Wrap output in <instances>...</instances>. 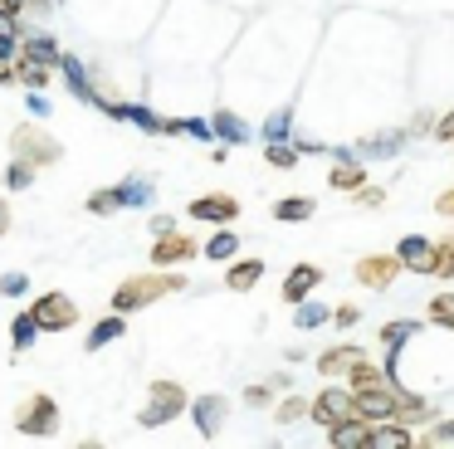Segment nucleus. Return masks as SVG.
Masks as SVG:
<instances>
[{"label":"nucleus","instance_id":"obj_25","mask_svg":"<svg viewBox=\"0 0 454 449\" xmlns=\"http://www.w3.org/2000/svg\"><path fill=\"white\" fill-rule=\"evenodd\" d=\"M362 181H366V166L352 161V156H342V161L327 171V185H333V191H356Z\"/></svg>","mask_w":454,"mask_h":449},{"label":"nucleus","instance_id":"obj_39","mask_svg":"<svg viewBox=\"0 0 454 449\" xmlns=\"http://www.w3.org/2000/svg\"><path fill=\"white\" fill-rule=\"evenodd\" d=\"M308 415V400L303 396H288L284 406H278V425H294V420H303Z\"/></svg>","mask_w":454,"mask_h":449},{"label":"nucleus","instance_id":"obj_9","mask_svg":"<svg viewBox=\"0 0 454 449\" xmlns=\"http://www.w3.org/2000/svg\"><path fill=\"white\" fill-rule=\"evenodd\" d=\"M395 273H405L395 254H362V259H356V269H352V279L362 283V288L381 293V288H391V283H395Z\"/></svg>","mask_w":454,"mask_h":449},{"label":"nucleus","instance_id":"obj_35","mask_svg":"<svg viewBox=\"0 0 454 449\" xmlns=\"http://www.w3.org/2000/svg\"><path fill=\"white\" fill-rule=\"evenodd\" d=\"M425 312H430L434 327H450V332H454V293H440V298H430V308H425Z\"/></svg>","mask_w":454,"mask_h":449},{"label":"nucleus","instance_id":"obj_21","mask_svg":"<svg viewBox=\"0 0 454 449\" xmlns=\"http://www.w3.org/2000/svg\"><path fill=\"white\" fill-rule=\"evenodd\" d=\"M113 191H118V210H142V205H147L152 195H157L147 176H128V181H118Z\"/></svg>","mask_w":454,"mask_h":449},{"label":"nucleus","instance_id":"obj_42","mask_svg":"<svg viewBox=\"0 0 454 449\" xmlns=\"http://www.w3.org/2000/svg\"><path fill=\"white\" fill-rule=\"evenodd\" d=\"M269 400H274V386H269V381H254V386H245V406L264 410Z\"/></svg>","mask_w":454,"mask_h":449},{"label":"nucleus","instance_id":"obj_40","mask_svg":"<svg viewBox=\"0 0 454 449\" xmlns=\"http://www.w3.org/2000/svg\"><path fill=\"white\" fill-rule=\"evenodd\" d=\"M352 201L362 205V210H376V205L386 201V191H381V185H366V181H362V185H356V191H352Z\"/></svg>","mask_w":454,"mask_h":449},{"label":"nucleus","instance_id":"obj_17","mask_svg":"<svg viewBox=\"0 0 454 449\" xmlns=\"http://www.w3.org/2000/svg\"><path fill=\"white\" fill-rule=\"evenodd\" d=\"M20 54H25V59H40V64L54 68L64 49H59V39H54L50 29H25V35H20Z\"/></svg>","mask_w":454,"mask_h":449},{"label":"nucleus","instance_id":"obj_31","mask_svg":"<svg viewBox=\"0 0 454 449\" xmlns=\"http://www.w3.org/2000/svg\"><path fill=\"white\" fill-rule=\"evenodd\" d=\"M430 279H454V234H444L440 244H434V259H430Z\"/></svg>","mask_w":454,"mask_h":449},{"label":"nucleus","instance_id":"obj_14","mask_svg":"<svg viewBox=\"0 0 454 449\" xmlns=\"http://www.w3.org/2000/svg\"><path fill=\"white\" fill-rule=\"evenodd\" d=\"M415 445V425L405 420H376L372 435H366V449H411Z\"/></svg>","mask_w":454,"mask_h":449},{"label":"nucleus","instance_id":"obj_45","mask_svg":"<svg viewBox=\"0 0 454 449\" xmlns=\"http://www.w3.org/2000/svg\"><path fill=\"white\" fill-rule=\"evenodd\" d=\"M434 142H454V107L434 122Z\"/></svg>","mask_w":454,"mask_h":449},{"label":"nucleus","instance_id":"obj_13","mask_svg":"<svg viewBox=\"0 0 454 449\" xmlns=\"http://www.w3.org/2000/svg\"><path fill=\"white\" fill-rule=\"evenodd\" d=\"M327 279V273L323 269H317V264H294V269H288V279H284V288H278V293H284V303H288V308H294V303H303V298H313V293H317V283H323Z\"/></svg>","mask_w":454,"mask_h":449},{"label":"nucleus","instance_id":"obj_43","mask_svg":"<svg viewBox=\"0 0 454 449\" xmlns=\"http://www.w3.org/2000/svg\"><path fill=\"white\" fill-rule=\"evenodd\" d=\"M356 318H362V308H356V303H337V308H333L337 327H356Z\"/></svg>","mask_w":454,"mask_h":449},{"label":"nucleus","instance_id":"obj_16","mask_svg":"<svg viewBox=\"0 0 454 449\" xmlns=\"http://www.w3.org/2000/svg\"><path fill=\"white\" fill-rule=\"evenodd\" d=\"M128 337V312H108V318H98L89 327V337H83V351H103L113 347V342Z\"/></svg>","mask_w":454,"mask_h":449},{"label":"nucleus","instance_id":"obj_30","mask_svg":"<svg viewBox=\"0 0 454 449\" xmlns=\"http://www.w3.org/2000/svg\"><path fill=\"white\" fill-rule=\"evenodd\" d=\"M20 20L0 15V64H15V54H20Z\"/></svg>","mask_w":454,"mask_h":449},{"label":"nucleus","instance_id":"obj_27","mask_svg":"<svg viewBox=\"0 0 454 449\" xmlns=\"http://www.w3.org/2000/svg\"><path fill=\"white\" fill-rule=\"evenodd\" d=\"M200 254H206L210 264H230L239 254V234L230 230V224H220V234H215V240H206V249H200Z\"/></svg>","mask_w":454,"mask_h":449},{"label":"nucleus","instance_id":"obj_32","mask_svg":"<svg viewBox=\"0 0 454 449\" xmlns=\"http://www.w3.org/2000/svg\"><path fill=\"white\" fill-rule=\"evenodd\" d=\"M35 176H40V166L20 161V156H11V166H5V191H30Z\"/></svg>","mask_w":454,"mask_h":449},{"label":"nucleus","instance_id":"obj_6","mask_svg":"<svg viewBox=\"0 0 454 449\" xmlns=\"http://www.w3.org/2000/svg\"><path fill=\"white\" fill-rule=\"evenodd\" d=\"M30 312H35V322H40V332H69V327H79V303L69 298V293H40V298L30 303Z\"/></svg>","mask_w":454,"mask_h":449},{"label":"nucleus","instance_id":"obj_48","mask_svg":"<svg viewBox=\"0 0 454 449\" xmlns=\"http://www.w3.org/2000/svg\"><path fill=\"white\" fill-rule=\"evenodd\" d=\"M434 210H440V215H450V220H454V191H444L440 201H434Z\"/></svg>","mask_w":454,"mask_h":449},{"label":"nucleus","instance_id":"obj_12","mask_svg":"<svg viewBox=\"0 0 454 449\" xmlns=\"http://www.w3.org/2000/svg\"><path fill=\"white\" fill-rule=\"evenodd\" d=\"M395 259H401L405 273H430V259H434V240L430 234H401V244H395Z\"/></svg>","mask_w":454,"mask_h":449},{"label":"nucleus","instance_id":"obj_41","mask_svg":"<svg viewBox=\"0 0 454 449\" xmlns=\"http://www.w3.org/2000/svg\"><path fill=\"white\" fill-rule=\"evenodd\" d=\"M0 293H5V298H25V293H30V273H5V279H0Z\"/></svg>","mask_w":454,"mask_h":449},{"label":"nucleus","instance_id":"obj_26","mask_svg":"<svg viewBox=\"0 0 454 449\" xmlns=\"http://www.w3.org/2000/svg\"><path fill=\"white\" fill-rule=\"evenodd\" d=\"M210 132H215V137H220V142H225V146H230V142H235V146H239V142H249V127L239 122V117L230 113V107H220V113L210 117Z\"/></svg>","mask_w":454,"mask_h":449},{"label":"nucleus","instance_id":"obj_8","mask_svg":"<svg viewBox=\"0 0 454 449\" xmlns=\"http://www.w3.org/2000/svg\"><path fill=\"white\" fill-rule=\"evenodd\" d=\"M239 195H225V191H210V195H196V201L186 205V215L191 220H200V224H235L239 220Z\"/></svg>","mask_w":454,"mask_h":449},{"label":"nucleus","instance_id":"obj_44","mask_svg":"<svg viewBox=\"0 0 454 449\" xmlns=\"http://www.w3.org/2000/svg\"><path fill=\"white\" fill-rule=\"evenodd\" d=\"M395 146H401V132H381L366 142V152H395Z\"/></svg>","mask_w":454,"mask_h":449},{"label":"nucleus","instance_id":"obj_5","mask_svg":"<svg viewBox=\"0 0 454 449\" xmlns=\"http://www.w3.org/2000/svg\"><path fill=\"white\" fill-rule=\"evenodd\" d=\"M395 386L401 381H366V386H352V410L362 420H395Z\"/></svg>","mask_w":454,"mask_h":449},{"label":"nucleus","instance_id":"obj_15","mask_svg":"<svg viewBox=\"0 0 454 449\" xmlns=\"http://www.w3.org/2000/svg\"><path fill=\"white\" fill-rule=\"evenodd\" d=\"M54 68H59V74H64V83H69V93L74 98H79V103H93V107H98V88H93V78H89V68H83L79 64V59H74V54H59V64H54Z\"/></svg>","mask_w":454,"mask_h":449},{"label":"nucleus","instance_id":"obj_23","mask_svg":"<svg viewBox=\"0 0 454 449\" xmlns=\"http://www.w3.org/2000/svg\"><path fill=\"white\" fill-rule=\"evenodd\" d=\"M323 322H333V308H327V303H317V298L294 303V327L298 332H313V327H323Z\"/></svg>","mask_w":454,"mask_h":449},{"label":"nucleus","instance_id":"obj_24","mask_svg":"<svg viewBox=\"0 0 454 449\" xmlns=\"http://www.w3.org/2000/svg\"><path fill=\"white\" fill-rule=\"evenodd\" d=\"M313 195H288V201H274V220L278 224H298V220H313Z\"/></svg>","mask_w":454,"mask_h":449},{"label":"nucleus","instance_id":"obj_19","mask_svg":"<svg viewBox=\"0 0 454 449\" xmlns=\"http://www.w3.org/2000/svg\"><path fill=\"white\" fill-rule=\"evenodd\" d=\"M366 435H372V420L352 415V420H342V425L327 429V445L333 449H366Z\"/></svg>","mask_w":454,"mask_h":449},{"label":"nucleus","instance_id":"obj_7","mask_svg":"<svg viewBox=\"0 0 454 449\" xmlns=\"http://www.w3.org/2000/svg\"><path fill=\"white\" fill-rule=\"evenodd\" d=\"M308 415H313L323 429L352 420V415H356V410H352V386H323L313 400H308Z\"/></svg>","mask_w":454,"mask_h":449},{"label":"nucleus","instance_id":"obj_47","mask_svg":"<svg viewBox=\"0 0 454 449\" xmlns=\"http://www.w3.org/2000/svg\"><path fill=\"white\" fill-rule=\"evenodd\" d=\"M176 230V220H171V215H152V234H171Z\"/></svg>","mask_w":454,"mask_h":449},{"label":"nucleus","instance_id":"obj_10","mask_svg":"<svg viewBox=\"0 0 454 449\" xmlns=\"http://www.w3.org/2000/svg\"><path fill=\"white\" fill-rule=\"evenodd\" d=\"M186 410H191V425L200 429V439H215L225 429L230 400L225 396H196V400H186Z\"/></svg>","mask_w":454,"mask_h":449},{"label":"nucleus","instance_id":"obj_49","mask_svg":"<svg viewBox=\"0 0 454 449\" xmlns=\"http://www.w3.org/2000/svg\"><path fill=\"white\" fill-rule=\"evenodd\" d=\"M11 230V201H5V195H0V234Z\"/></svg>","mask_w":454,"mask_h":449},{"label":"nucleus","instance_id":"obj_46","mask_svg":"<svg viewBox=\"0 0 454 449\" xmlns=\"http://www.w3.org/2000/svg\"><path fill=\"white\" fill-rule=\"evenodd\" d=\"M25 103H30V113H35V117H50V103H44L40 88H30V98H25Z\"/></svg>","mask_w":454,"mask_h":449},{"label":"nucleus","instance_id":"obj_37","mask_svg":"<svg viewBox=\"0 0 454 449\" xmlns=\"http://www.w3.org/2000/svg\"><path fill=\"white\" fill-rule=\"evenodd\" d=\"M415 445H454V420H440L434 429H425V435H415Z\"/></svg>","mask_w":454,"mask_h":449},{"label":"nucleus","instance_id":"obj_2","mask_svg":"<svg viewBox=\"0 0 454 449\" xmlns=\"http://www.w3.org/2000/svg\"><path fill=\"white\" fill-rule=\"evenodd\" d=\"M11 156H20V161H30V166H59L64 161V142L54 132H44L40 122H20L11 132Z\"/></svg>","mask_w":454,"mask_h":449},{"label":"nucleus","instance_id":"obj_20","mask_svg":"<svg viewBox=\"0 0 454 449\" xmlns=\"http://www.w3.org/2000/svg\"><path fill=\"white\" fill-rule=\"evenodd\" d=\"M434 415V406L425 396H415V390L395 386V420H405V425H425V420Z\"/></svg>","mask_w":454,"mask_h":449},{"label":"nucleus","instance_id":"obj_1","mask_svg":"<svg viewBox=\"0 0 454 449\" xmlns=\"http://www.w3.org/2000/svg\"><path fill=\"white\" fill-rule=\"evenodd\" d=\"M181 288H186V279H181V273H167V269H157V273H132V279H122L118 288H113L108 308H113V312H142V308H152L157 298L181 293Z\"/></svg>","mask_w":454,"mask_h":449},{"label":"nucleus","instance_id":"obj_34","mask_svg":"<svg viewBox=\"0 0 454 449\" xmlns=\"http://www.w3.org/2000/svg\"><path fill=\"white\" fill-rule=\"evenodd\" d=\"M264 161H269V166H278V171H294V166H298V146H288V142H269V146H264Z\"/></svg>","mask_w":454,"mask_h":449},{"label":"nucleus","instance_id":"obj_36","mask_svg":"<svg viewBox=\"0 0 454 449\" xmlns=\"http://www.w3.org/2000/svg\"><path fill=\"white\" fill-rule=\"evenodd\" d=\"M83 210H89V215H113V210H118V191H113V185L93 191L89 201H83Z\"/></svg>","mask_w":454,"mask_h":449},{"label":"nucleus","instance_id":"obj_22","mask_svg":"<svg viewBox=\"0 0 454 449\" xmlns=\"http://www.w3.org/2000/svg\"><path fill=\"white\" fill-rule=\"evenodd\" d=\"M15 83H25V88H50L54 83V68L50 64H40V59H25V54H15Z\"/></svg>","mask_w":454,"mask_h":449},{"label":"nucleus","instance_id":"obj_11","mask_svg":"<svg viewBox=\"0 0 454 449\" xmlns=\"http://www.w3.org/2000/svg\"><path fill=\"white\" fill-rule=\"evenodd\" d=\"M186 259H196V240L191 234H157L152 240V269H176V264H186Z\"/></svg>","mask_w":454,"mask_h":449},{"label":"nucleus","instance_id":"obj_18","mask_svg":"<svg viewBox=\"0 0 454 449\" xmlns=\"http://www.w3.org/2000/svg\"><path fill=\"white\" fill-rule=\"evenodd\" d=\"M259 279H264V259H239L235 254V259L225 264V288L230 293H249Z\"/></svg>","mask_w":454,"mask_h":449},{"label":"nucleus","instance_id":"obj_50","mask_svg":"<svg viewBox=\"0 0 454 449\" xmlns=\"http://www.w3.org/2000/svg\"><path fill=\"white\" fill-rule=\"evenodd\" d=\"M15 83V64H0V88H11Z\"/></svg>","mask_w":454,"mask_h":449},{"label":"nucleus","instance_id":"obj_28","mask_svg":"<svg viewBox=\"0 0 454 449\" xmlns=\"http://www.w3.org/2000/svg\"><path fill=\"white\" fill-rule=\"evenodd\" d=\"M35 337H40V322H35V312H30V308L15 312V322H11V347H15V351H30Z\"/></svg>","mask_w":454,"mask_h":449},{"label":"nucleus","instance_id":"obj_33","mask_svg":"<svg viewBox=\"0 0 454 449\" xmlns=\"http://www.w3.org/2000/svg\"><path fill=\"white\" fill-rule=\"evenodd\" d=\"M342 376H347V386H366V381H386V371H381V366H372L366 357H356L352 366L342 371Z\"/></svg>","mask_w":454,"mask_h":449},{"label":"nucleus","instance_id":"obj_4","mask_svg":"<svg viewBox=\"0 0 454 449\" xmlns=\"http://www.w3.org/2000/svg\"><path fill=\"white\" fill-rule=\"evenodd\" d=\"M15 435H25V439H50V435H59V400L44 396V390L25 396L20 406H15Z\"/></svg>","mask_w":454,"mask_h":449},{"label":"nucleus","instance_id":"obj_38","mask_svg":"<svg viewBox=\"0 0 454 449\" xmlns=\"http://www.w3.org/2000/svg\"><path fill=\"white\" fill-rule=\"evenodd\" d=\"M288 122H294V117H288V107H284V113H274L264 122V142H288Z\"/></svg>","mask_w":454,"mask_h":449},{"label":"nucleus","instance_id":"obj_29","mask_svg":"<svg viewBox=\"0 0 454 449\" xmlns=\"http://www.w3.org/2000/svg\"><path fill=\"white\" fill-rule=\"evenodd\" d=\"M356 357H362L356 347H327L323 357H317V371H323V376H342V371L352 366Z\"/></svg>","mask_w":454,"mask_h":449},{"label":"nucleus","instance_id":"obj_3","mask_svg":"<svg viewBox=\"0 0 454 449\" xmlns=\"http://www.w3.org/2000/svg\"><path fill=\"white\" fill-rule=\"evenodd\" d=\"M186 386L181 381H152L147 386V406L137 410V425L142 429H161V425H171L176 415H186Z\"/></svg>","mask_w":454,"mask_h":449}]
</instances>
